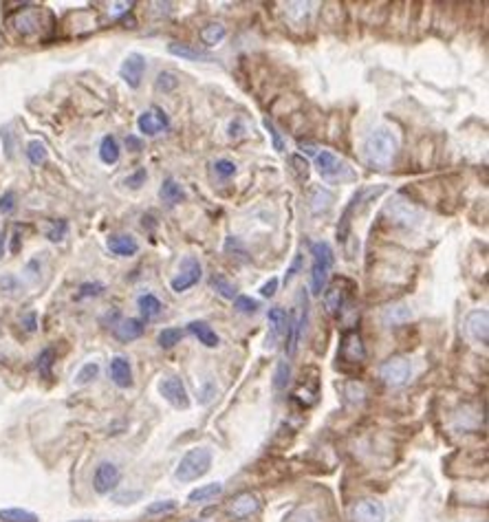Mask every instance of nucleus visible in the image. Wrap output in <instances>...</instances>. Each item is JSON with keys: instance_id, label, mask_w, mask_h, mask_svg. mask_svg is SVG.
Listing matches in <instances>:
<instances>
[{"instance_id": "obj_1", "label": "nucleus", "mask_w": 489, "mask_h": 522, "mask_svg": "<svg viewBox=\"0 0 489 522\" xmlns=\"http://www.w3.org/2000/svg\"><path fill=\"white\" fill-rule=\"evenodd\" d=\"M394 154H397V137L388 128H377L366 137L364 159L370 168H380V170L390 168Z\"/></svg>"}, {"instance_id": "obj_2", "label": "nucleus", "mask_w": 489, "mask_h": 522, "mask_svg": "<svg viewBox=\"0 0 489 522\" xmlns=\"http://www.w3.org/2000/svg\"><path fill=\"white\" fill-rule=\"evenodd\" d=\"M311 256H313V265H311V293L313 295H322L326 289V280L330 276V269H333L335 256L333 249L326 241H315L311 245Z\"/></svg>"}, {"instance_id": "obj_3", "label": "nucleus", "mask_w": 489, "mask_h": 522, "mask_svg": "<svg viewBox=\"0 0 489 522\" xmlns=\"http://www.w3.org/2000/svg\"><path fill=\"white\" fill-rule=\"evenodd\" d=\"M212 461H214V454L210 448H194L181 458V463L175 469V479L181 483L196 481L210 471Z\"/></svg>"}, {"instance_id": "obj_4", "label": "nucleus", "mask_w": 489, "mask_h": 522, "mask_svg": "<svg viewBox=\"0 0 489 522\" xmlns=\"http://www.w3.org/2000/svg\"><path fill=\"white\" fill-rule=\"evenodd\" d=\"M307 320H309V300H307V291L302 289L297 293V309H295V315L293 318H289V326H287V355L293 357L295 351H297V344L300 340H302V333L307 328Z\"/></svg>"}, {"instance_id": "obj_5", "label": "nucleus", "mask_w": 489, "mask_h": 522, "mask_svg": "<svg viewBox=\"0 0 489 522\" xmlns=\"http://www.w3.org/2000/svg\"><path fill=\"white\" fill-rule=\"evenodd\" d=\"M413 370H415L413 361H410L408 357H390L380 366V377L388 386L399 388V386H406L410 382Z\"/></svg>"}, {"instance_id": "obj_6", "label": "nucleus", "mask_w": 489, "mask_h": 522, "mask_svg": "<svg viewBox=\"0 0 489 522\" xmlns=\"http://www.w3.org/2000/svg\"><path fill=\"white\" fill-rule=\"evenodd\" d=\"M315 163H318V172L320 177L326 179V181H344V179H355V172L346 166L342 159H337V156L330 152V150H322L318 154V159H315Z\"/></svg>"}, {"instance_id": "obj_7", "label": "nucleus", "mask_w": 489, "mask_h": 522, "mask_svg": "<svg viewBox=\"0 0 489 522\" xmlns=\"http://www.w3.org/2000/svg\"><path fill=\"white\" fill-rule=\"evenodd\" d=\"M203 278V267L199 262L196 256H185L181 260L179 274L170 280V287L175 293H183L187 289H192L194 284H199V280Z\"/></svg>"}, {"instance_id": "obj_8", "label": "nucleus", "mask_w": 489, "mask_h": 522, "mask_svg": "<svg viewBox=\"0 0 489 522\" xmlns=\"http://www.w3.org/2000/svg\"><path fill=\"white\" fill-rule=\"evenodd\" d=\"M139 133L146 137H156L159 133H166L170 128V117L166 115V110L159 106H150L148 110L139 115L137 119Z\"/></svg>"}, {"instance_id": "obj_9", "label": "nucleus", "mask_w": 489, "mask_h": 522, "mask_svg": "<svg viewBox=\"0 0 489 522\" xmlns=\"http://www.w3.org/2000/svg\"><path fill=\"white\" fill-rule=\"evenodd\" d=\"M351 520L353 522H386L384 502L373 500V498L357 500L351 507Z\"/></svg>"}, {"instance_id": "obj_10", "label": "nucleus", "mask_w": 489, "mask_h": 522, "mask_svg": "<svg viewBox=\"0 0 489 522\" xmlns=\"http://www.w3.org/2000/svg\"><path fill=\"white\" fill-rule=\"evenodd\" d=\"M159 392L163 394V399L170 401L175 408H179V410L190 408V397H187V390L179 377H172V375L163 377L159 382Z\"/></svg>"}, {"instance_id": "obj_11", "label": "nucleus", "mask_w": 489, "mask_h": 522, "mask_svg": "<svg viewBox=\"0 0 489 522\" xmlns=\"http://www.w3.org/2000/svg\"><path fill=\"white\" fill-rule=\"evenodd\" d=\"M349 297H351V284L346 282L344 278L340 280H333V284H330L328 289H324V304H326V311L333 313V315H340L342 309L349 304Z\"/></svg>"}, {"instance_id": "obj_12", "label": "nucleus", "mask_w": 489, "mask_h": 522, "mask_svg": "<svg viewBox=\"0 0 489 522\" xmlns=\"http://www.w3.org/2000/svg\"><path fill=\"white\" fill-rule=\"evenodd\" d=\"M146 58L141 53H130L121 62L119 67V77L128 84L130 88H139L141 80H144V73H146Z\"/></svg>"}, {"instance_id": "obj_13", "label": "nucleus", "mask_w": 489, "mask_h": 522, "mask_svg": "<svg viewBox=\"0 0 489 522\" xmlns=\"http://www.w3.org/2000/svg\"><path fill=\"white\" fill-rule=\"evenodd\" d=\"M119 479H121V471L115 463H100L95 474H93V487H95L98 494H110L113 489L119 485Z\"/></svg>"}, {"instance_id": "obj_14", "label": "nucleus", "mask_w": 489, "mask_h": 522, "mask_svg": "<svg viewBox=\"0 0 489 522\" xmlns=\"http://www.w3.org/2000/svg\"><path fill=\"white\" fill-rule=\"evenodd\" d=\"M465 326H467V333L471 340L483 344V346L487 344V340H489V313L485 309L471 311L465 320Z\"/></svg>"}, {"instance_id": "obj_15", "label": "nucleus", "mask_w": 489, "mask_h": 522, "mask_svg": "<svg viewBox=\"0 0 489 522\" xmlns=\"http://www.w3.org/2000/svg\"><path fill=\"white\" fill-rule=\"evenodd\" d=\"M340 357L344 361H351V363H359L366 359V346L364 342H361L359 333H355V330H351V333H346L342 337V344H340Z\"/></svg>"}, {"instance_id": "obj_16", "label": "nucleus", "mask_w": 489, "mask_h": 522, "mask_svg": "<svg viewBox=\"0 0 489 522\" xmlns=\"http://www.w3.org/2000/svg\"><path fill=\"white\" fill-rule=\"evenodd\" d=\"M258 511H260V500H258L256 494H251V492H245L241 496H236L229 502V514L236 520H247V518H251Z\"/></svg>"}, {"instance_id": "obj_17", "label": "nucleus", "mask_w": 489, "mask_h": 522, "mask_svg": "<svg viewBox=\"0 0 489 522\" xmlns=\"http://www.w3.org/2000/svg\"><path fill=\"white\" fill-rule=\"evenodd\" d=\"M110 379L115 382V386L119 388H130L133 386V368H130V361L117 355L110 359Z\"/></svg>"}, {"instance_id": "obj_18", "label": "nucleus", "mask_w": 489, "mask_h": 522, "mask_svg": "<svg viewBox=\"0 0 489 522\" xmlns=\"http://www.w3.org/2000/svg\"><path fill=\"white\" fill-rule=\"evenodd\" d=\"M106 245H108L110 251H113V254L123 256V258L135 256L137 251H139V243H137L135 236H130V234H115V236H110Z\"/></svg>"}, {"instance_id": "obj_19", "label": "nucleus", "mask_w": 489, "mask_h": 522, "mask_svg": "<svg viewBox=\"0 0 489 522\" xmlns=\"http://www.w3.org/2000/svg\"><path fill=\"white\" fill-rule=\"evenodd\" d=\"M168 51L172 55H177L181 60H190V62H214V58L208 51H201V49H196V46L181 44V42H170Z\"/></svg>"}, {"instance_id": "obj_20", "label": "nucleus", "mask_w": 489, "mask_h": 522, "mask_svg": "<svg viewBox=\"0 0 489 522\" xmlns=\"http://www.w3.org/2000/svg\"><path fill=\"white\" fill-rule=\"evenodd\" d=\"M187 330H190V333H192L203 346H208V348H216V346H218V335H216V330H214L208 322L194 320V322L187 324Z\"/></svg>"}, {"instance_id": "obj_21", "label": "nucleus", "mask_w": 489, "mask_h": 522, "mask_svg": "<svg viewBox=\"0 0 489 522\" xmlns=\"http://www.w3.org/2000/svg\"><path fill=\"white\" fill-rule=\"evenodd\" d=\"M144 333H146V324H144V320H137V318L123 320V322H119L117 328H115V335H117L121 342H133V340L141 337Z\"/></svg>"}, {"instance_id": "obj_22", "label": "nucleus", "mask_w": 489, "mask_h": 522, "mask_svg": "<svg viewBox=\"0 0 489 522\" xmlns=\"http://www.w3.org/2000/svg\"><path fill=\"white\" fill-rule=\"evenodd\" d=\"M267 320H269V326H272V344H274L278 337L287 335L289 315H287V311H285V309H280V307L269 309V313H267Z\"/></svg>"}, {"instance_id": "obj_23", "label": "nucleus", "mask_w": 489, "mask_h": 522, "mask_svg": "<svg viewBox=\"0 0 489 522\" xmlns=\"http://www.w3.org/2000/svg\"><path fill=\"white\" fill-rule=\"evenodd\" d=\"M139 311H141V318H144L146 322L148 320H154L156 315H159L161 311H163V304H161V300L156 297V295H152V293H144V295H139Z\"/></svg>"}, {"instance_id": "obj_24", "label": "nucleus", "mask_w": 489, "mask_h": 522, "mask_svg": "<svg viewBox=\"0 0 489 522\" xmlns=\"http://www.w3.org/2000/svg\"><path fill=\"white\" fill-rule=\"evenodd\" d=\"M410 318H413V311H410V307L406 304H394V307H388L382 315V320L386 326H399V324H406Z\"/></svg>"}, {"instance_id": "obj_25", "label": "nucleus", "mask_w": 489, "mask_h": 522, "mask_svg": "<svg viewBox=\"0 0 489 522\" xmlns=\"http://www.w3.org/2000/svg\"><path fill=\"white\" fill-rule=\"evenodd\" d=\"M159 196L161 201H166L168 205H177L185 199V189L181 187V183H177L175 179H166L159 187Z\"/></svg>"}, {"instance_id": "obj_26", "label": "nucleus", "mask_w": 489, "mask_h": 522, "mask_svg": "<svg viewBox=\"0 0 489 522\" xmlns=\"http://www.w3.org/2000/svg\"><path fill=\"white\" fill-rule=\"evenodd\" d=\"M119 154H121V150H119L117 139H115L113 135H106V137L102 139V144H100V159H102L106 166H113V163L119 161Z\"/></svg>"}, {"instance_id": "obj_27", "label": "nucleus", "mask_w": 489, "mask_h": 522, "mask_svg": "<svg viewBox=\"0 0 489 522\" xmlns=\"http://www.w3.org/2000/svg\"><path fill=\"white\" fill-rule=\"evenodd\" d=\"M220 492H223V483H208V485H201V487H196L194 492H190V496H187V500H190L192 504L208 502V500H214Z\"/></svg>"}, {"instance_id": "obj_28", "label": "nucleus", "mask_w": 489, "mask_h": 522, "mask_svg": "<svg viewBox=\"0 0 489 522\" xmlns=\"http://www.w3.org/2000/svg\"><path fill=\"white\" fill-rule=\"evenodd\" d=\"M225 36H227V29H225V25H220V22H210V25H205L201 29V40L208 46L220 44L225 40Z\"/></svg>"}, {"instance_id": "obj_29", "label": "nucleus", "mask_w": 489, "mask_h": 522, "mask_svg": "<svg viewBox=\"0 0 489 522\" xmlns=\"http://www.w3.org/2000/svg\"><path fill=\"white\" fill-rule=\"evenodd\" d=\"M13 29L20 31L22 36L36 34L38 31V13L36 11H22L13 18Z\"/></svg>"}, {"instance_id": "obj_30", "label": "nucleus", "mask_w": 489, "mask_h": 522, "mask_svg": "<svg viewBox=\"0 0 489 522\" xmlns=\"http://www.w3.org/2000/svg\"><path fill=\"white\" fill-rule=\"evenodd\" d=\"M210 284H212V289H214L220 297H225V300H234V295H236V287H234V282H229L225 276L214 274V276L210 278Z\"/></svg>"}, {"instance_id": "obj_31", "label": "nucleus", "mask_w": 489, "mask_h": 522, "mask_svg": "<svg viewBox=\"0 0 489 522\" xmlns=\"http://www.w3.org/2000/svg\"><path fill=\"white\" fill-rule=\"evenodd\" d=\"M0 520L5 522H40V518L25 509H0Z\"/></svg>"}, {"instance_id": "obj_32", "label": "nucleus", "mask_w": 489, "mask_h": 522, "mask_svg": "<svg viewBox=\"0 0 489 522\" xmlns=\"http://www.w3.org/2000/svg\"><path fill=\"white\" fill-rule=\"evenodd\" d=\"M291 382V366L289 361L282 359L278 366H276V373H274V388L276 390H285Z\"/></svg>"}, {"instance_id": "obj_33", "label": "nucleus", "mask_w": 489, "mask_h": 522, "mask_svg": "<svg viewBox=\"0 0 489 522\" xmlns=\"http://www.w3.org/2000/svg\"><path fill=\"white\" fill-rule=\"evenodd\" d=\"M234 309L239 313H245V315H254V313H258L260 302L254 297H249V295H239L234 300Z\"/></svg>"}, {"instance_id": "obj_34", "label": "nucleus", "mask_w": 489, "mask_h": 522, "mask_svg": "<svg viewBox=\"0 0 489 522\" xmlns=\"http://www.w3.org/2000/svg\"><path fill=\"white\" fill-rule=\"evenodd\" d=\"M27 156H29V161L34 163V166H40V163H44L46 161V146L42 144V141H31V144L27 146Z\"/></svg>"}, {"instance_id": "obj_35", "label": "nucleus", "mask_w": 489, "mask_h": 522, "mask_svg": "<svg viewBox=\"0 0 489 522\" xmlns=\"http://www.w3.org/2000/svg\"><path fill=\"white\" fill-rule=\"evenodd\" d=\"M181 337H183L181 328H163L159 337H156V342H159L161 348H175L181 342Z\"/></svg>"}, {"instance_id": "obj_36", "label": "nucleus", "mask_w": 489, "mask_h": 522, "mask_svg": "<svg viewBox=\"0 0 489 522\" xmlns=\"http://www.w3.org/2000/svg\"><path fill=\"white\" fill-rule=\"evenodd\" d=\"M98 375H100V366H98V363L88 361V363H84V366L80 368V373H77L75 384H77V386H86V384H91Z\"/></svg>"}, {"instance_id": "obj_37", "label": "nucleus", "mask_w": 489, "mask_h": 522, "mask_svg": "<svg viewBox=\"0 0 489 522\" xmlns=\"http://www.w3.org/2000/svg\"><path fill=\"white\" fill-rule=\"evenodd\" d=\"M154 86L159 91H163V93H170V91H175L179 86V77L175 73H170V71H163V73H159V77H156Z\"/></svg>"}, {"instance_id": "obj_38", "label": "nucleus", "mask_w": 489, "mask_h": 522, "mask_svg": "<svg viewBox=\"0 0 489 522\" xmlns=\"http://www.w3.org/2000/svg\"><path fill=\"white\" fill-rule=\"evenodd\" d=\"M291 170L297 177V181H309V161L304 159V156L293 154L291 156Z\"/></svg>"}, {"instance_id": "obj_39", "label": "nucleus", "mask_w": 489, "mask_h": 522, "mask_svg": "<svg viewBox=\"0 0 489 522\" xmlns=\"http://www.w3.org/2000/svg\"><path fill=\"white\" fill-rule=\"evenodd\" d=\"M175 509H177V502L175 500H156V502L148 504L146 514L148 516H159V514H172Z\"/></svg>"}, {"instance_id": "obj_40", "label": "nucleus", "mask_w": 489, "mask_h": 522, "mask_svg": "<svg viewBox=\"0 0 489 522\" xmlns=\"http://www.w3.org/2000/svg\"><path fill=\"white\" fill-rule=\"evenodd\" d=\"M53 357H55V351H53V348H46V351H42L40 357H38V370H40L44 377H49V375H51Z\"/></svg>"}, {"instance_id": "obj_41", "label": "nucleus", "mask_w": 489, "mask_h": 522, "mask_svg": "<svg viewBox=\"0 0 489 522\" xmlns=\"http://www.w3.org/2000/svg\"><path fill=\"white\" fill-rule=\"evenodd\" d=\"M214 172L218 174L220 179H229V177H234V174H236V163L229 161V159H218L214 163Z\"/></svg>"}, {"instance_id": "obj_42", "label": "nucleus", "mask_w": 489, "mask_h": 522, "mask_svg": "<svg viewBox=\"0 0 489 522\" xmlns=\"http://www.w3.org/2000/svg\"><path fill=\"white\" fill-rule=\"evenodd\" d=\"M346 392H349V399L353 401V403H361L364 401V386L361 384H357V382H351L349 386H346Z\"/></svg>"}, {"instance_id": "obj_43", "label": "nucleus", "mask_w": 489, "mask_h": 522, "mask_svg": "<svg viewBox=\"0 0 489 522\" xmlns=\"http://www.w3.org/2000/svg\"><path fill=\"white\" fill-rule=\"evenodd\" d=\"M15 210V194L13 192H5L0 196V212L3 214H11Z\"/></svg>"}, {"instance_id": "obj_44", "label": "nucleus", "mask_w": 489, "mask_h": 522, "mask_svg": "<svg viewBox=\"0 0 489 522\" xmlns=\"http://www.w3.org/2000/svg\"><path fill=\"white\" fill-rule=\"evenodd\" d=\"M65 234H67V223H65V220H60V223H55L53 229L46 232V239L53 241V243H58V241L65 239Z\"/></svg>"}, {"instance_id": "obj_45", "label": "nucleus", "mask_w": 489, "mask_h": 522, "mask_svg": "<svg viewBox=\"0 0 489 522\" xmlns=\"http://www.w3.org/2000/svg\"><path fill=\"white\" fill-rule=\"evenodd\" d=\"M264 128L269 130V135H272V139H274V148H276L278 152L285 150V144H282V137H280V133L276 130V126H274L269 119H264Z\"/></svg>"}, {"instance_id": "obj_46", "label": "nucleus", "mask_w": 489, "mask_h": 522, "mask_svg": "<svg viewBox=\"0 0 489 522\" xmlns=\"http://www.w3.org/2000/svg\"><path fill=\"white\" fill-rule=\"evenodd\" d=\"M287 522H315V516L309 509H297L287 518Z\"/></svg>"}, {"instance_id": "obj_47", "label": "nucleus", "mask_w": 489, "mask_h": 522, "mask_svg": "<svg viewBox=\"0 0 489 522\" xmlns=\"http://www.w3.org/2000/svg\"><path fill=\"white\" fill-rule=\"evenodd\" d=\"M278 284H280V280L278 278H269L264 284H262V289H260V295H264V297H274L276 295V291H278Z\"/></svg>"}, {"instance_id": "obj_48", "label": "nucleus", "mask_w": 489, "mask_h": 522, "mask_svg": "<svg viewBox=\"0 0 489 522\" xmlns=\"http://www.w3.org/2000/svg\"><path fill=\"white\" fill-rule=\"evenodd\" d=\"M146 177H148V174H146V170H137V172L133 174V177H128V179H126V185H128V187H139L141 183L146 181Z\"/></svg>"}, {"instance_id": "obj_49", "label": "nucleus", "mask_w": 489, "mask_h": 522, "mask_svg": "<svg viewBox=\"0 0 489 522\" xmlns=\"http://www.w3.org/2000/svg\"><path fill=\"white\" fill-rule=\"evenodd\" d=\"M300 267H302V256H297V258L293 260V265L289 267V272H287V276H285V284H289V282L300 274Z\"/></svg>"}, {"instance_id": "obj_50", "label": "nucleus", "mask_w": 489, "mask_h": 522, "mask_svg": "<svg viewBox=\"0 0 489 522\" xmlns=\"http://www.w3.org/2000/svg\"><path fill=\"white\" fill-rule=\"evenodd\" d=\"M100 293H104V284H82V291H80V295H100Z\"/></svg>"}, {"instance_id": "obj_51", "label": "nucleus", "mask_w": 489, "mask_h": 522, "mask_svg": "<svg viewBox=\"0 0 489 522\" xmlns=\"http://www.w3.org/2000/svg\"><path fill=\"white\" fill-rule=\"evenodd\" d=\"M25 328L27 330H36V313H29L25 318Z\"/></svg>"}, {"instance_id": "obj_52", "label": "nucleus", "mask_w": 489, "mask_h": 522, "mask_svg": "<svg viewBox=\"0 0 489 522\" xmlns=\"http://www.w3.org/2000/svg\"><path fill=\"white\" fill-rule=\"evenodd\" d=\"M126 144H130L133 150H139V148H141V144H139V141H137L135 137H128V139H126Z\"/></svg>"}, {"instance_id": "obj_53", "label": "nucleus", "mask_w": 489, "mask_h": 522, "mask_svg": "<svg viewBox=\"0 0 489 522\" xmlns=\"http://www.w3.org/2000/svg\"><path fill=\"white\" fill-rule=\"evenodd\" d=\"M5 254V234H0V258Z\"/></svg>"}, {"instance_id": "obj_54", "label": "nucleus", "mask_w": 489, "mask_h": 522, "mask_svg": "<svg viewBox=\"0 0 489 522\" xmlns=\"http://www.w3.org/2000/svg\"><path fill=\"white\" fill-rule=\"evenodd\" d=\"M190 522H199V520H190Z\"/></svg>"}]
</instances>
